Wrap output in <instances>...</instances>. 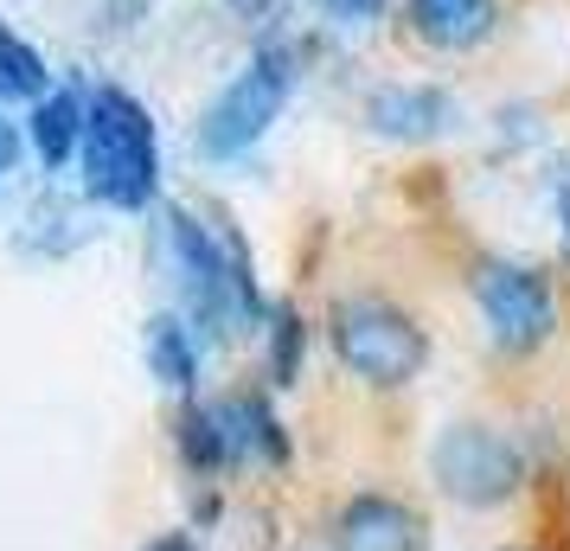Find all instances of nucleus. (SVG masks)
<instances>
[{
  "label": "nucleus",
  "instance_id": "nucleus-4",
  "mask_svg": "<svg viewBox=\"0 0 570 551\" xmlns=\"http://www.w3.org/2000/svg\"><path fill=\"white\" fill-rule=\"evenodd\" d=\"M288 97H295V52H288V46L250 52V65H244V71L212 97L206 116H199V155H212V160L250 155L263 135L276 129V116L288 109Z\"/></svg>",
  "mask_w": 570,
  "mask_h": 551
},
{
  "label": "nucleus",
  "instance_id": "nucleus-6",
  "mask_svg": "<svg viewBox=\"0 0 570 551\" xmlns=\"http://www.w3.org/2000/svg\"><path fill=\"white\" fill-rule=\"evenodd\" d=\"M430 474L455 506H507L525 481V455L493 423H449L430 449Z\"/></svg>",
  "mask_w": 570,
  "mask_h": 551
},
{
  "label": "nucleus",
  "instance_id": "nucleus-8",
  "mask_svg": "<svg viewBox=\"0 0 570 551\" xmlns=\"http://www.w3.org/2000/svg\"><path fill=\"white\" fill-rule=\"evenodd\" d=\"M365 129L379 141H436L455 129V97L436 83H385L365 97Z\"/></svg>",
  "mask_w": 570,
  "mask_h": 551
},
{
  "label": "nucleus",
  "instance_id": "nucleus-12",
  "mask_svg": "<svg viewBox=\"0 0 570 551\" xmlns=\"http://www.w3.org/2000/svg\"><path fill=\"white\" fill-rule=\"evenodd\" d=\"M180 462L193 474L237 469L232 436H225V423H218V404H186V411H180Z\"/></svg>",
  "mask_w": 570,
  "mask_h": 551
},
{
  "label": "nucleus",
  "instance_id": "nucleus-7",
  "mask_svg": "<svg viewBox=\"0 0 570 551\" xmlns=\"http://www.w3.org/2000/svg\"><path fill=\"white\" fill-rule=\"evenodd\" d=\"M334 551H430V520L397 494H353L327 520Z\"/></svg>",
  "mask_w": 570,
  "mask_h": 551
},
{
  "label": "nucleus",
  "instance_id": "nucleus-18",
  "mask_svg": "<svg viewBox=\"0 0 570 551\" xmlns=\"http://www.w3.org/2000/svg\"><path fill=\"white\" fill-rule=\"evenodd\" d=\"M141 551H193V539H186V532H160V539H148Z\"/></svg>",
  "mask_w": 570,
  "mask_h": 551
},
{
  "label": "nucleus",
  "instance_id": "nucleus-15",
  "mask_svg": "<svg viewBox=\"0 0 570 551\" xmlns=\"http://www.w3.org/2000/svg\"><path fill=\"white\" fill-rule=\"evenodd\" d=\"M327 20H340V27H360V20H379L391 0H314Z\"/></svg>",
  "mask_w": 570,
  "mask_h": 551
},
{
  "label": "nucleus",
  "instance_id": "nucleus-16",
  "mask_svg": "<svg viewBox=\"0 0 570 551\" xmlns=\"http://www.w3.org/2000/svg\"><path fill=\"white\" fill-rule=\"evenodd\" d=\"M13 160H20V135H13V122L0 116V180L13 174Z\"/></svg>",
  "mask_w": 570,
  "mask_h": 551
},
{
  "label": "nucleus",
  "instance_id": "nucleus-10",
  "mask_svg": "<svg viewBox=\"0 0 570 551\" xmlns=\"http://www.w3.org/2000/svg\"><path fill=\"white\" fill-rule=\"evenodd\" d=\"M83 116H90V97H71V90H52L32 104V155L46 167H71L83 155Z\"/></svg>",
  "mask_w": 570,
  "mask_h": 551
},
{
  "label": "nucleus",
  "instance_id": "nucleus-3",
  "mask_svg": "<svg viewBox=\"0 0 570 551\" xmlns=\"http://www.w3.org/2000/svg\"><path fill=\"white\" fill-rule=\"evenodd\" d=\"M334 360L372 392H404L416 372L430 366V334L411 308H397L385 295H346L327 315Z\"/></svg>",
  "mask_w": 570,
  "mask_h": 551
},
{
  "label": "nucleus",
  "instance_id": "nucleus-2",
  "mask_svg": "<svg viewBox=\"0 0 570 551\" xmlns=\"http://www.w3.org/2000/svg\"><path fill=\"white\" fill-rule=\"evenodd\" d=\"M83 193L97 206L141 211L160 193V135L141 97L122 83H97L90 90V116H83Z\"/></svg>",
  "mask_w": 570,
  "mask_h": 551
},
{
  "label": "nucleus",
  "instance_id": "nucleus-14",
  "mask_svg": "<svg viewBox=\"0 0 570 551\" xmlns=\"http://www.w3.org/2000/svg\"><path fill=\"white\" fill-rule=\"evenodd\" d=\"M302 353H308V327L295 308H276L269 315V378L276 385H295L302 378Z\"/></svg>",
  "mask_w": 570,
  "mask_h": 551
},
{
  "label": "nucleus",
  "instance_id": "nucleus-17",
  "mask_svg": "<svg viewBox=\"0 0 570 551\" xmlns=\"http://www.w3.org/2000/svg\"><path fill=\"white\" fill-rule=\"evenodd\" d=\"M225 7H232L237 20H269L276 13V0H225Z\"/></svg>",
  "mask_w": 570,
  "mask_h": 551
},
{
  "label": "nucleus",
  "instance_id": "nucleus-13",
  "mask_svg": "<svg viewBox=\"0 0 570 551\" xmlns=\"http://www.w3.org/2000/svg\"><path fill=\"white\" fill-rule=\"evenodd\" d=\"M0 97L7 104H39V97H52V71H46V58L32 39L0 20Z\"/></svg>",
  "mask_w": 570,
  "mask_h": 551
},
{
  "label": "nucleus",
  "instance_id": "nucleus-11",
  "mask_svg": "<svg viewBox=\"0 0 570 551\" xmlns=\"http://www.w3.org/2000/svg\"><path fill=\"white\" fill-rule=\"evenodd\" d=\"M141 346H148V372H155L160 385L193 392V378H199V341H193V327H180L174 315H155Z\"/></svg>",
  "mask_w": 570,
  "mask_h": 551
},
{
  "label": "nucleus",
  "instance_id": "nucleus-5",
  "mask_svg": "<svg viewBox=\"0 0 570 551\" xmlns=\"http://www.w3.org/2000/svg\"><path fill=\"white\" fill-rule=\"evenodd\" d=\"M468 295H474L500 353H539L558 334V289H551V276L539 263L488 250V257L468 263Z\"/></svg>",
  "mask_w": 570,
  "mask_h": 551
},
{
  "label": "nucleus",
  "instance_id": "nucleus-9",
  "mask_svg": "<svg viewBox=\"0 0 570 551\" xmlns=\"http://www.w3.org/2000/svg\"><path fill=\"white\" fill-rule=\"evenodd\" d=\"M500 27V0H404V32L430 52H474Z\"/></svg>",
  "mask_w": 570,
  "mask_h": 551
},
{
  "label": "nucleus",
  "instance_id": "nucleus-1",
  "mask_svg": "<svg viewBox=\"0 0 570 551\" xmlns=\"http://www.w3.org/2000/svg\"><path fill=\"white\" fill-rule=\"evenodd\" d=\"M167 257L180 276V308L206 334L232 341L237 327L257 321V276H250V250L225 218H199V211H167Z\"/></svg>",
  "mask_w": 570,
  "mask_h": 551
}]
</instances>
